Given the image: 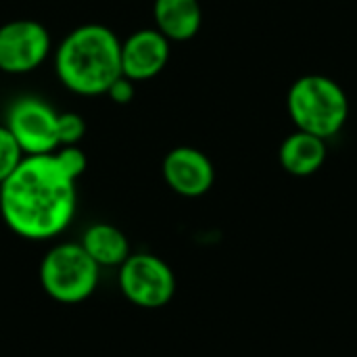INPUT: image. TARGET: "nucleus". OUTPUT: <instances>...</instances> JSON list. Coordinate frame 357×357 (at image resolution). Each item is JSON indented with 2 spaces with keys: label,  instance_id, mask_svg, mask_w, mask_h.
<instances>
[{
  "label": "nucleus",
  "instance_id": "1",
  "mask_svg": "<svg viewBox=\"0 0 357 357\" xmlns=\"http://www.w3.org/2000/svg\"><path fill=\"white\" fill-rule=\"evenodd\" d=\"M75 180L54 155H27L0 184V213L27 241L59 236L75 213Z\"/></svg>",
  "mask_w": 357,
  "mask_h": 357
},
{
  "label": "nucleus",
  "instance_id": "2",
  "mask_svg": "<svg viewBox=\"0 0 357 357\" xmlns=\"http://www.w3.org/2000/svg\"><path fill=\"white\" fill-rule=\"evenodd\" d=\"M54 67L65 88L86 96L107 94L111 84L123 75L121 42L105 25H82L61 42Z\"/></svg>",
  "mask_w": 357,
  "mask_h": 357
},
{
  "label": "nucleus",
  "instance_id": "3",
  "mask_svg": "<svg viewBox=\"0 0 357 357\" xmlns=\"http://www.w3.org/2000/svg\"><path fill=\"white\" fill-rule=\"evenodd\" d=\"M287 107L297 130L324 140L337 136L349 117L345 90L335 79L318 73L303 75L291 86Z\"/></svg>",
  "mask_w": 357,
  "mask_h": 357
},
{
  "label": "nucleus",
  "instance_id": "4",
  "mask_svg": "<svg viewBox=\"0 0 357 357\" xmlns=\"http://www.w3.org/2000/svg\"><path fill=\"white\" fill-rule=\"evenodd\" d=\"M100 268L79 243L52 247L40 264V282L48 297L59 303H82L98 287Z\"/></svg>",
  "mask_w": 357,
  "mask_h": 357
},
{
  "label": "nucleus",
  "instance_id": "5",
  "mask_svg": "<svg viewBox=\"0 0 357 357\" xmlns=\"http://www.w3.org/2000/svg\"><path fill=\"white\" fill-rule=\"evenodd\" d=\"M119 287L123 297L134 305L157 310L172 301L176 293V276L161 257L151 253H130L119 266Z\"/></svg>",
  "mask_w": 357,
  "mask_h": 357
},
{
  "label": "nucleus",
  "instance_id": "6",
  "mask_svg": "<svg viewBox=\"0 0 357 357\" xmlns=\"http://www.w3.org/2000/svg\"><path fill=\"white\" fill-rule=\"evenodd\" d=\"M56 119L59 113L52 107L29 96L19 98L10 107L6 128L25 155H50L59 149Z\"/></svg>",
  "mask_w": 357,
  "mask_h": 357
},
{
  "label": "nucleus",
  "instance_id": "7",
  "mask_svg": "<svg viewBox=\"0 0 357 357\" xmlns=\"http://www.w3.org/2000/svg\"><path fill=\"white\" fill-rule=\"evenodd\" d=\"M50 52L46 27L31 19H17L0 27V69L27 73L40 67Z\"/></svg>",
  "mask_w": 357,
  "mask_h": 357
},
{
  "label": "nucleus",
  "instance_id": "8",
  "mask_svg": "<svg viewBox=\"0 0 357 357\" xmlns=\"http://www.w3.org/2000/svg\"><path fill=\"white\" fill-rule=\"evenodd\" d=\"M163 178L172 190L182 197L205 195L215 180V169L209 157L192 146H178L163 159Z\"/></svg>",
  "mask_w": 357,
  "mask_h": 357
},
{
  "label": "nucleus",
  "instance_id": "9",
  "mask_svg": "<svg viewBox=\"0 0 357 357\" xmlns=\"http://www.w3.org/2000/svg\"><path fill=\"white\" fill-rule=\"evenodd\" d=\"M169 61V40L159 29H140L121 42V73L132 82L151 79Z\"/></svg>",
  "mask_w": 357,
  "mask_h": 357
},
{
  "label": "nucleus",
  "instance_id": "10",
  "mask_svg": "<svg viewBox=\"0 0 357 357\" xmlns=\"http://www.w3.org/2000/svg\"><path fill=\"white\" fill-rule=\"evenodd\" d=\"M155 21L167 40L184 42L199 33L203 10L199 0H155Z\"/></svg>",
  "mask_w": 357,
  "mask_h": 357
},
{
  "label": "nucleus",
  "instance_id": "11",
  "mask_svg": "<svg viewBox=\"0 0 357 357\" xmlns=\"http://www.w3.org/2000/svg\"><path fill=\"white\" fill-rule=\"evenodd\" d=\"M280 165L293 176H312L326 161V140L297 130L280 146Z\"/></svg>",
  "mask_w": 357,
  "mask_h": 357
},
{
  "label": "nucleus",
  "instance_id": "12",
  "mask_svg": "<svg viewBox=\"0 0 357 357\" xmlns=\"http://www.w3.org/2000/svg\"><path fill=\"white\" fill-rule=\"evenodd\" d=\"M79 245L98 268H117L130 257V243L126 234L111 224H92L84 232Z\"/></svg>",
  "mask_w": 357,
  "mask_h": 357
},
{
  "label": "nucleus",
  "instance_id": "13",
  "mask_svg": "<svg viewBox=\"0 0 357 357\" xmlns=\"http://www.w3.org/2000/svg\"><path fill=\"white\" fill-rule=\"evenodd\" d=\"M23 151L17 144L15 136L6 126H0V184L17 169V165L23 161Z\"/></svg>",
  "mask_w": 357,
  "mask_h": 357
},
{
  "label": "nucleus",
  "instance_id": "14",
  "mask_svg": "<svg viewBox=\"0 0 357 357\" xmlns=\"http://www.w3.org/2000/svg\"><path fill=\"white\" fill-rule=\"evenodd\" d=\"M86 134V121L77 113H63L56 119V136L59 146L77 144Z\"/></svg>",
  "mask_w": 357,
  "mask_h": 357
},
{
  "label": "nucleus",
  "instance_id": "15",
  "mask_svg": "<svg viewBox=\"0 0 357 357\" xmlns=\"http://www.w3.org/2000/svg\"><path fill=\"white\" fill-rule=\"evenodd\" d=\"M54 159L59 161V165L73 178L77 180L84 172H86V155L82 149H77V144H67V146H59V153H52Z\"/></svg>",
  "mask_w": 357,
  "mask_h": 357
},
{
  "label": "nucleus",
  "instance_id": "16",
  "mask_svg": "<svg viewBox=\"0 0 357 357\" xmlns=\"http://www.w3.org/2000/svg\"><path fill=\"white\" fill-rule=\"evenodd\" d=\"M107 94L111 96L113 102H117V105H128V102L134 98V82H132L130 77L121 75V77H117V79L111 84V88L107 90Z\"/></svg>",
  "mask_w": 357,
  "mask_h": 357
}]
</instances>
